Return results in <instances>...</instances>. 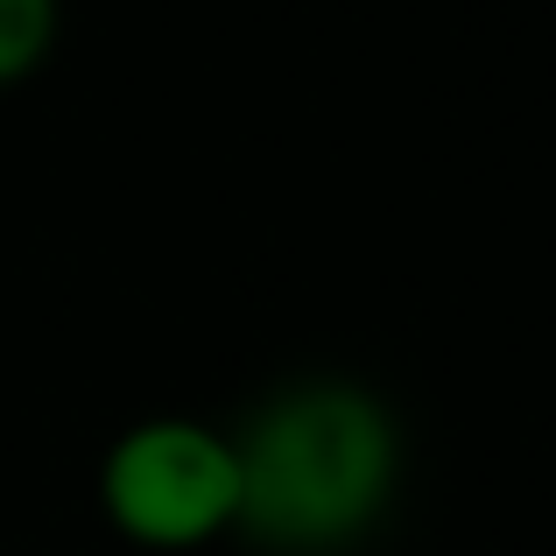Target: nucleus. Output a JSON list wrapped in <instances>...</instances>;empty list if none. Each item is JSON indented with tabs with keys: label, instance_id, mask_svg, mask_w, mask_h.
<instances>
[{
	"label": "nucleus",
	"instance_id": "1",
	"mask_svg": "<svg viewBox=\"0 0 556 556\" xmlns=\"http://www.w3.org/2000/svg\"><path fill=\"white\" fill-rule=\"evenodd\" d=\"M240 529L268 556H339L394 507L402 422L367 380L303 374L232 430Z\"/></svg>",
	"mask_w": 556,
	"mask_h": 556
},
{
	"label": "nucleus",
	"instance_id": "2",
	"mask_svg": "<svg viewBox=\"0 0 556 556\" xmlns=\"http://www.w3.org/2000/svg\"><path fill=\"white\" fill-rule=\"evenodd\" d=\"M99 515L135 549L184 556L240 529V458L232 430L204 416H141L99 458Z\"/></svg>",
	"mask_w": 556,
	"mask_h": 556
},
{
	"label": "nucleus",
	"instance_id": "3",
	"mask_svg": "<svg viewBox=\"0 0 556 556\" xmlns=\"http://www.w3.org/2000/svg\"><path fill=\"white\" fill-rule=\"evenodd\" d=\"M64 36V0H0V92L28 85Z\"/></svg>",
	"mask_w": 556,
	"mask_h": 556
}]
</instances>
